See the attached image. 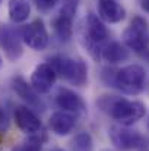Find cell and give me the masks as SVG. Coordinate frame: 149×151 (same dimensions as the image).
Masks as SVG:
<instances>
[{
	"label": "cell",
	"instance_id": "11",
	"mask_svg": "<svg viewBox=\"0 0 149 151\" xmlns=\"http://www.w3.org/2000/svg\"><path fill=\"white\" fill-rule=\"evenodd\" d=\"M56 104L61 109V111H67L70 114H82L86 110L85 101L78 93L63 87L58 88L56 94Z\"/></svg>",
	"mask_w": 149,
	"mask_h": 151
},
{
	"label": "cell",
	"instance_id": "26",
	"mask_svg": "<svg viewBox=\"0 0 149 151\" xmlns=\"http://www.w3.org/2000/svg\"><path fill=\"white\" fill-rule=\"evenodd\" d=\"M102 151H108V150H102Z\"/></svg>",
	"mask_w": 149,
	"mask_h": 151
},
{
	"label": "cell",
	"instance_id": "18",
	"mask_svg": "<svg viewBox=\"0 0 149 151\" xmlns=\"http://www.w3.org/2000/svg\"><path fill=\"white\" fill-rule=\"evenodd\" d=\"M72 151H94V139L88 132H79L72 139Z\"/></svg>",
	"mask_w": 149,
	"mask_h": 151
},
{
	"label": "cell",
	"instance_id": "22",
	"mask_svg": "<svg viewBox=\"0 0 149 151\" xmlns=\"http://www.w3.org/2000/svg\"><path fill=\"white\" fill-rule=\"evenodd\" d=\"M139 6L145 13L149 15V0H139Z\"/></svg>",
	"mask_w": 149,
	"mask_h": 151
},
{
	"label": "cell",
	"instance_id": "23",
	"mask_svg": "<svg viewBox=\"0 0 149 151\" xmlns=\"http://www.w3.org/2000/svg\"><path fill=\"white\" fill-rule=\"evenodd\" d=\"M50 151H64V150H61V148H54V150H50Z\"/></svg>",
	"mask_w": 149,
	"mask_h": 151
},
{
	"label": "cell",
	"instance_id": "20",
	"mask_svg": "<svg viewBox=\"0 0 149 151\" xmlns=\"http://www.w3.org/2000/svg\"><path fill=\"white\" fill-rule=\"evenodd\" d=\"M58 1L60 0H32V3L40 12H48L51 9H54Z\"/></svg>",
	"mask_w": 149,
	"mask_h": 151
},
{
	"label": "cell",
	"instance_id": "2",
	"mask_svg": "<svg viewBox=\"0 0 149 151\" xmlns=\"http://www.w3.org/2000/svg\"><path fill=\"white\" fill-rule=\"evenodd\" d=\"M99 109L121 126H130L140 120L146 113V106L142 101L127 100L118 96H102L98 100Z\"/></svg>",
	"mask_w": 149,
	"mask_h": 151
},
{
	"label": "cell",
	"instance_id": "9",
	"mask_svg": "<svg viewBox=\"0 0 149 151\" xmlns=\"http://www.w3.org/2000/svg\"><path fill=\"white\" fill-rule=\"evenodd\" d=\"M15 123L16 126L28 134V135H32V134H37L41 131V120L38 117V114L28 106H16L15 107Z\"/></svg>",
	"mask_w": 149,
	"mask_h": 151
},
{
	"label": "cell",
	"instance_id": "7",
	"mask_svg": "<svg viewBox=\"0 0 149 151\" xmlns=\"http://www.w3.org/2000/svg\"><path fill=\"white\" fill-rule=\"evenodd\" d=\"M108 135L113 145L120 151H138L143 139L139 131L130 129L129 126H111Z\"/></svg>",
	"mask_w": 149,
	"mask_h": 151
},
{
	"label": "cell",
	"instance_id": "16",
	"mask_svg": "<svg viewBox=\"0 0 149 151\" xmlns=\"http://www.w3.org/2000/svg\"><path fill=\"white\" fill-rule=\"evenodd\" d=\"M7 13L13 24H24L31 15V4L28 0H9Z\"/></svg>",
	"mask_w": 149,
	"mask_h": 151
},
{
	"label": "cell",
	"instance_id": "13",
	"mask_svg": "<svg viewBox=\"0 0 149 151\" xmlns=\"http://www.w3.org/2000/svg\"><path fill=\"white\" fill-rule=\"evenodd\" d=\"M98 16L102 22L118 24L126 18V9L117 0H98Z\"/></svg>",
	"mask_w": 149,
	"mask_h": 151
},
{
	"label": "cell",
	"instance_id": "12",
	"mask_svg": "<svg viewBox=\"0 0 149 151\" xmlns=\"http://www.w3.org/2000/svg\"><path fill=\"white\" fill-rule=\"evenodd\" d=\"M12 88L16 93V96L26 103L28 107L35 109V110H43L44 109V103L41 100L40 94L32 88L31 84H28L25 81V78L22 76H15L12 79Z\"/></svg>",
	"mask_w": 149,
	"mask_h": 151
},
{
	"label": "cell",
	"instance_id": "17",
	"mask_svg": "<svg viewBox=\"0 0 149 151\" xmlns=\"http://www.w3.org/2000/svg\"><path fill=\"white\" fill-rule=\"evenodd\" d=\"M51 27H53V31H54L56 37L61 43H67L73 37V19H70V18L57 15L53 19Z\"/></svg>",
	"mask_w": 149,
	"mask_h": 151
},
{
	"label": "cell",
	"instance_id": "10",
	"mask_svg": "<svg viewBox=\"0 0 149 151\" xmlns=\"http://www.w3.org/2000/svg\"><path fill=\"white\" fill-rule=\"evenodd\" d=\"M56 78H57V75H56L54 69L50 66L48 62H46V63H40L34 69L29 84L38 94H47L50 93L51 87L54 85Z\"/></svg>",
	"mask_w": 149,
	"mask_h": 151
},
{
	"label": "cell",
	"instance_id": "5",
	"mask_svg": "<svg viewBox=\"0 0 149 151\" xmlns=\"http://www.w3.org/2000/svg\"><path fill=\"white\" fill-rule=\"evenodd\" d=\"M121 38L129 50H133L139 57L149 62V25L145 18L139 15L133 16Z\"/></svg>",
	"mask_w": 149,
	"mask_h": 151
},
{
	"label": "cell",
	"instance_id": "21",
	"mask_svg": "<svg viewBox=\"0 0 149 151\" xmlns=\"http://www.w3.org/2000/svg\"><path fill=\"white\" fill-rule=\"evenodd\" d=\"M6 128H7V114L4 109L0 106V132H3Z\"/></svg>",
	"mask_w": 149,
	"mask_h": 151
},
{
	"label": "cell",
	"instance_id": "3",
	"mask_svg": "<svg viewBox=\"0 0 149 151\" xmlns=\"http://www.w3.org/2000/svg\"><path fill=\"white\" fill-rule=\"evenodd\" d=\"M108 29L97 13L89 12L85 18V31L82 32V44L94 60H101V53L107 44Z\"/></svg>",
	"mask_w": 149,
	"mask_h": 151
},
{
	"label": "cell",
	"instance_id": "27",
	"mask_svg": "<svg viewBox=\"0 0 149 151\" xmlns=\"http://www.w3.org/2000/svg\"><path fill=\"white\" fill-rule=\"evenodd\" d=\"M0 3H1V0H0Z\"/></svg>",
	"mask_w": 149,
	"mask_h": 151
},
{
	"label": "cell",
	"instance_id": "15",
	"mask_svg": "<svg viewBox=\"0 0 149 151\" xmlns=\"http://www.w3.org/2000/svg\"><path fill=\"white\" fill-rule=\"evenodd\" d=\"M101 59L108 62L110 65H117V63L129 59V50L124 44H121L118 41H110L104 46L102 53H101Z\"/></svg>",
	"mask_w": 149,
	"mask_h": 151
},
{
	"label": "cell",
	"instance_id": "8",
	"mask_svg": "<svg viewBox=\"0 0 149 151\" xmlns=\"http://www.w3.org/2000/svg\"><path fill=\"white\" fill-rule=\"evenodd\" d=\"M0 49L3 50L7 60L16 62L24 54L21 32L10 25H1L0 27Z\"/></svg>",
	"mask_w": 149,
	"mask_h": 151
},
{
	"label": "cell",
	"instance_id": "6",
	"mask_svg": "<svg viewBox=\"0 0 149 151\" xmlns=\"http://www.w3.org/2000/svg\"><path fill=\"white\" fill-rule=\"evenodd\" d=\"M19 32H21L22 43H25L29 49L37 51L47 49L50 41V35L46 25H44V22L41 19H34L32 22L24 25L19 29Z\"/></svg>",
	"mask_w": 149,
	"mask_h": 151
},
{
	"label": "cell",
	"instance_id": "1",
	"mask_svg": "<svg viewBox=\"0 0 149 151\" xmlns=\"http://www.w3.org/2000/svg\"><path fill=\"white\" fill-rule=\"evenodd\" d=\"M101 78L107 87H113L129 96L140 94L146 82V73L140 65H127L121 69L104 68Z\"/></svg>",
	"mask_w": 149,
	"mask_h": 151
},
{
	"label": "cell",
	"instance_id": "25",
	"mask_svg": "<svg viewBox=\"0 0 149 151\" xmlns=\"http://www.w3.org/2000/svg\"><path fill=\"white\" fill-rule=\"evenodd\" d=\"M148 129H149V120H148Z\"/></svg>",
	"mask_w": 149,
	"mask_h": 151
},
{
	"label": "cell",
	"instance_id": "4",
	"mask_svg": "<svg viewBox=\"0 0 149 151\" xmlns=\"http://www.w3.org/2000/svg\"><path fill=\"white\" fill-rule=\"evenodd\" d=\"M50 66L56 75L70 82L75 87H83L88 82V66L83 60H76L67 56L56 54L48 59Z\"/></svg>",
	"mask_w": 149,
	"mask_h": 151
},
{
	"label": "cell",
	"instance_id": "14",
	"mask_svg": "<svg viewBox=\"0 0 149 151\" xmlns=\"http://www.w3.org/2000/svg\"><path fill=\"white\" fill-rule=\"evenodd\" d=\"M76 125V117L75 114H70L67 111H54L51 116H50L48 120V126L50 129L58 135V137H66L69 135L73 128Z\"/></svg>",
	"mask_w": 149,
	"mask_h": 151
},
{
	"label": "cell",
	"instance_id": "19",
	"mask_svg": "<svg viewBox=\"0 0 149 151\" xmlns=\"http://www.w3.org/2000/svg\"><path fill=\"white\" fill-rule=\"evenodd\" d=\"M60 1H61V7H60L58 15L70 18V19H75V15L78 12L81 0H60Z\"/></svg>",
	"mask_w": 149,
	"mask_h": 151
},
{
	"label": "cell",
	"instance_id": "24",
	"mask_svg": "<svg viewBox=\"0 0 149 151\" xmlns=\"http://www.w3.org/2000/svg\"><path fill=\"white\" fill-rule=\"evenodd\" d=\"M0 66H1V56H0Z\"/></svg>",
	"mask_w": 149,
	"mask_h": 151
}]
</instances>
